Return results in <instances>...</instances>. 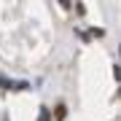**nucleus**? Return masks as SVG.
<instances>
[{"label": "nucleus", "mask_w": 121, "mask_h": 121, "mask_svg": "<svg viewBox=\"0 0 121 121\" xmlns=\"http://www.w3.org/2000/svg\"><path fill=\"white\" fill-rule=\"evenodd\" d=\"M40 121H48V110H43V116H40Z\"/></svg>", "instance_id": "obj_1"}]
</instances>
